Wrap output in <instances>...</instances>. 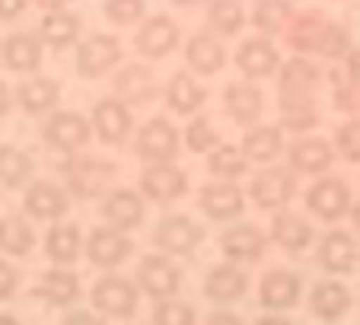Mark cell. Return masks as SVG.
Here are the masks:
<instances>
[{"label":"cell","mask_w":360,"mask_h":325,"mask_svg":"<svg viewBox=\"0 0 360 325\" xmlns=\"http://www.w3.org/2000/svg\"><path fill=\"white\" fill-rule=\"evenodd\" d=\"M322 70L316 68L309 58L293 54L290 61L281 64L278 70V112H281V128L290 134H306L319 125V93Z\"/></svg>","instance_id":"cell-1"},{"label":"cell","mask_w":360,"mask_h":325,"mask_svg":"<svg viewBox=\"0 0 360 325\" xmlns=\"http://www.w3.org/2000/svg\"><path fill=\"white\" fill-rule=\"evenodd\" d=\"M58 172L64 176V189L70 198H80V201H102L115 189V176L118 166L105 156L96 153H77L61 160Z\"/></svg>","instance_id":"cell-2"},{"label":"cell","mask_w":360,"mask_h":325,"mask_svg":"<svg viewBox=\"0 0 360 325\" xmlns=\"http://www.w3.org/2000/svg\"><path fill=\"white\" fill-rule=\"evenodd\" d=\"M89 310L99 312L102 319H122L131 322L141 310V291L131 278L105 271L102 278H96V284L89 287Z\"/></svg>","instance_id":"cell-3"},{"label":"cell","mask_w":360,"mask_h":325,"mask_svg":"<svg viewBox=\"0 0 360 325\" xmlns=\"http://www.w3.org/2000/svg\"><path fill=\"white\" fill-rule=\"evenodd\" d=\"M89 137H93V125L86 115L74 112V108H58L41 122V141L48 150L68 156H77L89 147Z\"/></svg>","instance_id":"cell-4"},{"label":"cell","mask_w":360,"mask_h":325,"mask_svg":"<svg viewBox=\"0 0 360 325\" xmlns=\"http://www.w3.org/2000/svg\"><path fill=\"white\" fill-rule=\"evenodd\" d=\"M131 147H134L137 160H143L147 166L176 162V156L182 153V134H179V128L166 115H153L150 122L141 125Z\"/></svg>","instance_id":"cell-5"},{"label":"cell","mask_w":360,"mask_h":325,"mask_svg":"<svg viewBox=\"0 0 360 325\" xmlns=\"http://www.w3.org/2000/svg\"><path fill=\"white\" fill-rule=\"evenodd\" d=\"M134 284L143 297L150 300H176L179 291L185 284V274L169 255L163 252H147L137 265V274H134Z\"/></svg>","instance_id":"cell-6"},{"label":"cell","mask_w":360,"mask_h":325,"mask_svg":"<svg viewBox=\"0 0 360 325\" xmlns=\"http://www.w3.org/2000/svg\"><path fill=\"white\" fill-rule=\"evenodd\" d=\"M297 172L290 166H262L249 182V201L259 210H287L297 198Z\"/></svg>","instance_id":"cell-7"},{"label":"cell","mask_w":360,"mask_h":325,"mask_svg":"<svg viewBox=\"0 0 360 325\" xmlns=\"http://www.w3.org/2000/svg\"><path fill=\"white\" fill-rule=\"evenodd\" d=\"M122 58H124V48L115 35L93 32V35H86V39H80V45H77V54H74L77 77H83V80H99V77L112 74V70L122 64Z\"/></svg>","instance_id":"cell-8"},{"label":"cell","mask_w":360,"mask_h":325,"mask_svg":"<svg viewBox=\"0 0 360 325\" xmlns=\"http://www.w3.org/2000/svg\"><path fill=\"white\" fill-rule=\"evenodd\" d=\"M89 125L102 147H124L134 134V112L118 96H102L89 112Z\"/></svg>","instance_id":"cell-9"},{"label":"cell","mask_w":360,"mask_h":325,"mask_svg":"<svg viewBox=\"0 0 360 325\" xmlns=\"http://www.w3.org/2000/svg\"><path fill=\"white\" fill-rule=\"evenodd\" d=\"M207 230L191 214H163L153 227V246L169 258H185L204 243Z\"/></svg>","instance_id":"cell-10"},{"label":"cell","mask_w":360,"mask_h":325,"mask_svg":"<svg viewBox=\"0 0 360 325\" xmlns=\"http://www.w3.org/2000/svg\"><path fill=\"white\" fill-rule=\"evenodd\" d=\"M354 198H351V185L338 176H322L306 189V210L322 220V224H338L351 214Z\"/></svg>","instance_id":"cell-11"},{"label":"cell","mask_w":360,"mask_h":325,"mask_svg":"<svg viewBox=\"0 0 360 325\" xmlns=\"http://www.w3.org/2000/svg\"><path fill=\"white\" fill-rule=\"evenodd\" d=\"M137 191L147 198L150 204L169 208V204L182 201L188 195V172L176 162H160V166H143Z\"/></svg>","instance_id":"cell-12"},{"label":"cell","mask_w":360,"mask_h":325,"mask_svg":"<svg viewBox=\"0 0 360 325\" xmlns=\"http://www.w3.org/2000/svg\"><path fill=\"white\" fill-rule=\"evenodd\" d=\"M233 64H236V70L243 74V80H268V77H278L281 70V48L274 45L271 39H265V35H249V39L239 42L236 54H233Z\"/></svg>","instance_id":"cell-13"},{"label":"cell","mask_w":360,"mask_h":325,"mask_svg":"<svg viewBox=\"0 0 360 325\" xmlns=\"http://www.w3.org/2000/svg\"><path fill=\"white\" fill-rule=\"evenodd\" d=\"M245 201H249V195L236 182H224V179H211L207 185L198 189V210L214 224L239 220L245 210Z\"/></svg>","instance_id":"cell-14"},{"label":"cell","mask_w":360,"mask_h":325,"mask_svg":"<svg viewBox=\"0 0 360 325\" xmlns=\"http://www.w3.org/2000/svg\"><path fill=\"white\" fill-rule=\"evenodd\" d=\"M316 265L332 278H347L360 268V243L347 230H328L316 246Z\"/></svg>","instance_id":"cell-15"},{"label":"cell","mask_w":360,"mask_h":325,"mask_svg":"<svg viewBox=\"0 0 360 325\" xmlns=\"http://www.w3.org/2000/svg\"><path fill=\"white\" fill-rule=\"evenodd\" d=\"M217 246L224 252L226 262L233 265H255L265 258V249H268V236L259 224H249V220H239V224L226 227L224 233L217 236Z\"/></svg>","instance_id":"cell-16"},{"label":"cell","mask_w":360,"mask_h":325,"mask_svg":"<svg viewBox=\"0 0 360 325\" xmlns=\"http://www.w3.org/2000/svg\"><path fill=\"white\" fill-rule=\"evenodd\" d=\"M70 210V195L61 182L55 179H35L26 191H22V214L29 220H51L61 224Z\"/></svg>","instance_id":"cell-17"},{"label":"cell","mask_w":360,"mask_h":325,"mask_svg":"<svg viewBox=\"0 0 360 325\" xmlns=\"http://www.w3.org/2000/svg\"><path fill=\"white\" fill-rule=\"evenodd\" d=\"M179 42H182V29L166 13L147 16V20L141 23V29L134 32V48L147 61H163V58H169L179 48Z\"/></svg>","instance_id":"cell-18"},{"label":"cell","mask_w":360,"mask_h":325,"mask_svg":"<svg viewBox=\"0 0 360 325\" xmlns=\"http://www.w3.org/2000/svg\"><path fill=\"white\" fill-rule=\"evenodd\" d=\"M131 255H134V239H131L128 233H118V230H112V227H96V230H89L83 258H86L93 268L115 271V268H122Z\"/></svg>","instance_id":"cell-19"},{"label":"cell","mask_w":360,"mask_h":325,"mask_svg":"<svg viewBox=\"0 0 360 325\" xmlns=\"http://www.w3.org/2000/svg\"><path fill=\"white\" fill-rule=\"evenodd\" d=\"M220 102H224L226 118L245 131L255 128L262 122V115H265V93H262L259 83L252 80H230L224 87Z\"/></svg>","instance_id":"cell-20"},{"label":"cell","mask_w":360,"mask_h":325,"mask_svg":"<svg viewBox=\"0 0 360 325\" xmlns=\"http://www.w3.org/2000/svg\"><path fill=\"white\" fill-rule=\"evenodd\" d=\"M303 300V274L290 268H271L259 281V303L265 312H290Z\"/></svg>","instance_id":"cell-21"},{"label":"cell","mask_w":360,"mask_h":325,"mask_svg":"<svg viewBox=\"0 0 360 325\" xmlns=\"http://www.w3.org/2000/svg\"><path fill=\"white\" fill-rule=\"evenodd\" d=\"M99 214L105 220V227H112L118 233H131L147 220V198L134 189H112L102 198Z\"/></svg>","instance_id":"cell-22"},{"label":"cell","mask_w":360,"mask_h":325,"mask_svg":"<svg viewBox=\"0 0 360 325\" xmlns=\"http://www.w3.org/2000/svg\"><path fill=\"white\" fill-rule=\"evenodd\" d=\"M335 144L326 141L319 134H306L287 147V166H290L297 176H316L322 179L335 162Z\"/></svg>","instance_id":"cell-23"},{"label":"cell","mask_w":360,"mask_h":325,"mask_svg":"<svg viewBox=\"0 0 360 325\" xmlns=\"http://www.w3.org/2000/svg\"><path fill=\"white\" fill-rule=\"evenodd\" d=\"M112 89L128 108H147L160 96V80L147 64H124L112 77Z\"/></svg>","instance_id":"cell-24"},{"label":"cell","mask_w":360,"mask_h":325,"mask_svg":"<svg viewBox=\"0 0 360 325\" xmlns=\"http://www.w3.org/2000/svg\"><path fill=\"white\" fill-rule=\"evenodd\" d=\"M204 297L211 300L217 310H230L233 303L245 297L249 291V274H245L243 265H233V262H220L207 271V278H204Z\"/></svg>","instance_id":"cell-25"},{"label":"cell","mask_w":360,"mask_h":325,"mask_svg":"<svg viewBox=\"0 0 360 325\" xmlns=\"http://www.w3.org/2000/svg\"><path fill=\"white\" fill-rule=\"evenodd\" d=\"M13 99L29 118H48L51 112H58V102H61V80L32 74L20 80V87L13 89Z\"/></svg>","instance_id":"cell-26"},{"label":"cell","mask_w":360,"mask_h":325,"mask_svg":"<svg viewBox=\"0 0 360 325\" xmlns=\"http://www.w3.org/2000/svg\"><path fill=\"white\" fill-rule=\"evenodd\" d=\"M32 297L55 310H74V303L83 297L80 274L70 268H48L39 274V284L32 287Z\"/></svg>","instance_id":"cell-27"},{"label":"cell","mask_w":360,"mask_h":325,"mask_svg":"<svg viewBox=\"0 0 360 325\" xmlns=\"http://www.w3.org/2000/svg\"><path fill=\"white\" fill-rule=\"evenodd\" d=\"M185 64L191 68V74L198 77H214L226 68V45L220 35H214L211 29H198L191 32V39L185 42Z\"/></svg>","instance_id":"cell-28"},{"label":"cell","mask_w":360,"mask_h":325,"mask_svg":"<svg viewBox=\"0 0 360 325\" xmlns=\"http://www.w3.org/2000/svg\"><path fill=\"white\" fill-rule=\"evenodd\" d=\"M45 58V45H41L39 32H10L0 42V64L10 74H35Z\"/></svg>","instance_id":"cell-29"},{"label":"cell","mask_w":360,"mask_h":325,"mask_svg":"<svg viewBox=\"0 0 360 325\" xmlns=\"http://www.w3.org/2000/svg\"><path fill=\"white\" fill-rule=\"evenodd\" d=\"M306 306H309L313 319H319V322H326V325H338L341 319L351 312L354 297H351V291H347V284H341V281H335V278H326L309 291Z\"/></svg>","instance_id":"cell-30"},{"label":"cell","mask_w":360,"mask_h":325,"mask_svg":"<svg viewBox=\"0 0 360 325\" xmlns=\"http://www.w3.org/2000/svg\"><path fill=\"white\" fill-rule=\"evenodd\" d=\"M268 236H271V243L278 246L281 252H287V255H303V252L313 246L316 230L303 214H297V210H278V214L271 217Z\"/></svg>","instance_id":"cell-31"},{"label":"cell","mask_w":360,"mask_h":325,"mask_svg":"<svg viewBox=\"0 0 360 325\" xmlns=\"http://www.w3.org/2000/svg\"><path fill=\"white\" fill-rule=\"evenodd\" d=\"M163 96H166V108H169L172 115L195 118L204 108V102H207V87L195 74H188V70H172V77L166 80Z\"/></svg>","instance_id":"cell-32"},{"label":"cell","mask_w":360,"mask_h":325,"mask_svg":"<svg viewBox=\"0 0 360 325\" xmlns=\"http://www.w3.org/2000/svg\"><path fill=\"white\" fill-rule=\"evenodd\" d=\"M45 258L51 262V268H74L83 258L86 249V239H83L80 224H55L45 233Z\"/></svg>","instance_id":"cell-33"},{"label":"cell","mask_w":360,"mask_h":325,"mask_svg":"<svg viewBox=\"0 0 360 325\" xmlns=\"http://www.w3.org/2000/svg\"><path fill=\"white\" fill-rule=\"evenodd\" d=\"M243 156L249 162H262V166H274L281 153H287L284 128L281 125H255L243 134Z\"/></svg>","instance_id":"cell-34"},{"label":"cell","mask_w":360,"mask_h":325,"mask_svg":"<svg viewBox=\"0 0 360 325\" xmlns=\"http://www.w3.org/2000/svg\"><path fill=\"white\" fill-rule=\"evenodd\" d=\"M80 35H83V20L74 13V10H55V13H45L41 23H39L41 45L55 48V51L80 45Z\"/></svg>","instance_id":"cell-35"},{"label":"cell","mask_w":360,"mask_h":325,"mask_svg":"<svg viewBox=\"0 0 360 325\" xmlns=\"http://www.w3.org/2000/svg\"><path fill=\"white\" fill-rule=\"evenodd\" d=\"M328 16H322L319 10H303V13L293 16V23L284 32V45L290 48L293 54L306 58V54H316V45H319V35L326 29Z\"/></svg>","instance_id":"cell-36"},{"label":"cell","mask_w":360,"mask_h":325,"mask_svg":"<svg viewBox=\"0 0 360 325\" xmlns=\"http://www.w3.org/2000/svg\"><path fill=\"white\" fill-rule=\"evenodd\" d=\"M293 4L290 0H255L249 10V23L255 26V32L265 35V39H274L281 35L284 39L287 26L293 23Z\"/></svg>","instance_id":"cell-37"},{"label":"cell","mask_w":360,"mask_h":325,"mask_svg":"<svg viewBox=\"0 0 360 325\" xmlns=\"http://www.w3.org/2000/svg\"><path fill=\"white\" fill-rule=\"evenodd\" d=\"M35 249V230L26 214H4L0 217V255L4 258H26Z\"/></svg>","instance_id":"cell-38"},{"label":"cell","mask_w":360,"mask_h":325,"mask_svg":"<svg viewBox=\"0 0 360 325\" xmlns=\"http://www.w3.org/2000/svg\"><path fill=\"white\" fill-rule=\"evenodd\" d=\"M35 160L22 147L4 144L0 147V189L7 191H26L35 182Z\"/></svg>","instance_id":"cell-39"},{"label":"cell","mask_w":360,"mask_h":325,"mask_svg":"<svg viewBox=\"0 0 360 325\" xmlns=\"http://www.w3.org/2000/svg\"><path fill=\"white\" fill-rule=\"evenodd\" d=\"M204 23L214 35L226 39V35L243 32V26L249 23V13H245L243 0H211L207 10H204Z\"/></svg>","instance_id":"cell-40"},{"label":"cell","mask_w":360,"mask_h":325,"mask_svg":"<svg viewBox=\"0 0 360 325\" xmlns=\"http://www.w3.org/2000/svg\"><path fill=\"white\" fill-rule=\"evenodd\" d=\"M207 172L214 179H224V182H236L249 172V160L243 156V150L233 147V144H220L214 153H207Z\"/></svg>","instance_id":"cell-41"},{"label":"cell","mask_w":360,"mask_h":325,"mask_svg":"<svg viewBox=\"0 0 360 325\" xmlns=\"http://www.w3.org/2000/svg\"><path fill=\"white\" fill-rule=\"evenodd\" d=\"M328 87H332V106L335 112H341V115H357L360 112V83H354L351 77L338 68L328 70Z\"/></svg>","instance_id":"cell-42"},{"label":"cell","mask_w":360,"mask_h":325,"mask_svg":"<svg viewBox=\"0 0 360 325\" xmlns=\"http://www.w3.org/2000/svg\"><path fill=\"white\" fill-rule=\"evenodd\" d=\"M351 48H354L351 29H347L345 23L328 20L326 29H322V35H319L316 54H319V58H326V61H345L347 54H351Z\"/></svg>","instance_id":"cell-43"},{"label":"cell","mask_w":360,"mask_h":325,"mask_svg":"<svg viewBox=\"0 0 360 325\" xmlns=\"http://www.w3.org/2000/svg\"><path fill=\"white\" fill-rule=\"evenodd\" d=\"M185 147L191 150V153H214V150L220 147V131L217 125H214V118L207 115H195L188 125H185V134H182Z\"/></svg>","instance_id":"cell-44"},{"label":"cell","mask_w":360,"mask_h":325,"mask_svg":"<svg viewBox=\"0 0 360 325\" xmlns=\"http://www.w3.org/2000/svg\"><path fill=\"white\" fill-rule=\"evenodd\" d=\"M102 16L118 29L137 26L147 16V0H105L102 4Z\"/></svg>","instance_id":"cell-45"},{"label":"cell","mask_w":360,"mask_h":325,"mask_svg":"<svg viewBox=\"0 0 360 325\" xmlns=\"http://www.w3.org/2000/svg\"><path fill=\"white\" fill-rule=\"evenodd\" d=\"M150 322L153 325H198V310L185 300H160L150 312Z\"/></svg>","instance_id":"cell-46"},{"label":"cell","mask_w":360,"mask_h":325,"mask_svg":"<svg viewBox=\"0 0 360 325\" xmlns=\"http://www.w3.org/2000/svg\"><path fill=\"white\" fill-rule=\"evenodd\" d=\"M335 153L345 162H360V115L347 118L345 125L335 128Z\"/></svg>","instance_id":"cell-47"},{"label":"cell","mask_w":360,"mask_h":325,"mask_svg":"<svg viewBox=\"0 0 360 325\" xmlns=\"http://www.w3.org/2000/svg\"><path fill=\"white\" fill-rule=\"evenodd\" d=\"M20 281H22L20 268H16L10 258L0 255V303H7V300L20 291Z\"/></svg>","instance_id":"cell-48"},{"label":"cell","mask_w":360,"mask_h":325,"mask_svg":"<svg viewBox=\"0 0 360 325\" xmlns=\"http://www.w3.org/2000/svg\"><path fill=\"white\" fill-rule=\"evenodd\" d=\"M61 325H109V319H102L99 312H93V310H70L68 316L61 319Z\"/></svg>","instance_id":"cell-49"},{"label":"cell","mask_w":360,"mask_h":325,"mask_svg":"<svg viewBox=\"0 0 360 325\" xmlns=\"http://www.w3.org/2000/svg\"><path fill=\"white\" fill-rule=\"evenodd\" d=\"M29 0H0V23H13L26 13Z\"/></svg>","instance_id":"cell-50"},{"label":"cell","mask_w":360,"mask_h":325,"mask_svg":"<svg viewBox=\"0 0 360 325\" xmlns=\"http://www.w3.org/2000/svg\"><path fill=\"white\" fill-rule=\"evenodd\" d=\"M204 325H245V319L233 310H214L211 316L204 319Z\"/></svg>","instance_id":"cell-51"},{"label":"cell","mask_w":360,"mask_h":325,"mask_svg":"<svg viewBox=\"0 0 360 325\" xmlns=\"http://www.w3.org/2000/svg\"><path fill=\"white\" fill-rule=\"evenodd\" d=\"M341 70H345V74L351 77L354 83H360V48H357V45H354L351 54H347L345 61H341Z\"/></svg>","instance_id":"cell-52"},{"label":"cell","mask_w":360,"mask_h":325,"mask_svg":"<svg viewBox=\"0 0 360 325\" xmlns=\"http://www.w3.org/2000/svg\"><path fill=\"white\" fill-rule=\"evenodd\" d=\"M13 89L7 87V80H0V122L10 115V108H13Z\"/></svg>","instance_id":"cell-53"},{"label":"cell","mask_w":360,"mask_h":325,"mask_svg":"<svg viewBox=\"0 0 360 325\" xmlns=\"http://www.w3.org/2000/svg\"><path fill=\"white\" fill-rule=\"evenodd\" d=\"M252 325H293V322L284 316V312H265V316H259Z\"/></svg>","instance_id":"cell-54"},{"label":"cell","mask_w":360,"mask_h":325,"mask_svg":"<svg viewBox=\"0 0 360 325\" xmlns=\"http://www.w3.org/2000/svg\"><path fill=\"white\" fill-rule=\"evenodd\" d=\"M35 4H39L45 13H55V10H68L74 0H35Z\"/></svg>","instance_id":"cell-55"},{"label":"cell","mask_w":360,"mask_h":325,"mask_svg":"<svg viewBox=\"0 0 360 325\" xmlns=\"http://www.w3.org/2000/svg\"><path fill=\"white\" fill-rule=\"evenodd\" d=\"M351 224H354V230L360 233V198L354 201V208H351Z\"/></svg>","instance_id":"cell-56"},{"label":"cell","mask_w":360,"mask_h":325,"mask_svg":"<svg viewBox=\"0 0 360 325\" xmlns=\"http://www.w3.org/2000/svg\"><path fill=\"white\" fill-rule=\"evenodd\" d=\"M176 7H185V10H191V7H201V4H211V0H172Z\"/></svg>","instance_id":"cell-57"},{"label":"cell","mask_w":360,"mask_h":325,"mask_svg":"<svg viewBox=\"0 0 360 325\" xmlns=\"http://www.w3.org/2000/svg\"><path fill=\"white\" fill-rule=\"evenodd\" d=\"M0 325H20V319L13 312H0Z\"/></svg>","instance_id":"cell-58"},{"label":"cell","mask_w":360,"mask_h":325,"mask_svg":"<svg viewBox=\"0 0 360 325\" xmlns=\"http://www.w3.org/2000/svg\"><path fill=\"white\" fill-rule=\"evenodd\" d=\"M128 325H137V322H128Z\"/></svg>","instance_id":"cell-59"},{"label":"cell","mask_w":360,"mask_h":325,"mask_svg":"<svg viewBox=\"0 0 360 325\" xmlns=\"http://www.w3.org/2000/svg\"><path fill=\"white\" fill-rule=\"evenodd\" d=\"M252 4H255V0H252Z\"/></svg>","instance_id":"cell-60"}]
</instances>
